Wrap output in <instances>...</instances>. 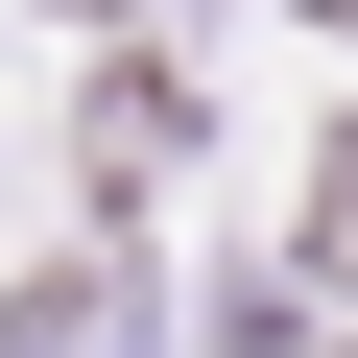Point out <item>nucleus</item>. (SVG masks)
<instances>
[{"label": "nucleus", "instance_id": "f257e3e1", "mask_svg": "<svg viewBox=\"0 0 358 358\" xmlns=\"http://www.w3.org/2000/svg\"><path fill=\"white\" fill-rule=\"evenodd\" d=\"M239 358H334V334H239Z\"/></svg>", "mask_w": 358, "mask_h": 358}]
</instances>
